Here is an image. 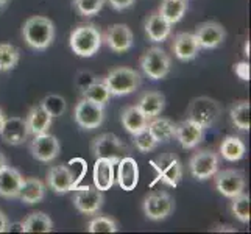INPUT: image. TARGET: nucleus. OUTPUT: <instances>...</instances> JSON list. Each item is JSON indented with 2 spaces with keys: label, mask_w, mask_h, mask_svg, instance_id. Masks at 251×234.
<instances>
[{
  "label": "nucleus",
  "mask_w": 251,
  "mask_h": 234,
  "mask_svg": "<svg viewBox=\"0 0 251 234\" xmlns=\"http://www.w3.org/2000/svg\"><path fill=\"white\" fill-rule=\"evenodd\" d=\"M220 166V155L214 150L203 149L192 155L189 159V172L195 180H209L215 175Z\"/></svg>",
  "instance_id": "obj_9"
},
{
  "label": "nucleus",
  "mask_w": 251,
  "mask_h": 234,
  "mask_svg": "<svg viewBox=\"0 0 251 234\" xmlns=\"http://www.w3.org/2000/svg\"><path fill=\"white\" fill-rule=\"evenodd\" d=\"M133 142H134V147L141 153H150L153 150H156V147L159 145L158 141L154 139L151 133L149 131V128H145L142 131L133 134Z\"/></svg>",
  "instance_id": "obj_38"
},
{
  "label": "nucleus",
  "mask_w": 251,
  "mask_h": 234,
  "mask_svg": "<svg viewBox=\"0 0 251 234\" xmlns=\"http://www.w3.org/2000/svg\"><path fill=\"white\" fill-rule=\"evenodd\" d=\"M95 80H97V77H95L92 72H89V71H81V72L76 74V77H75V86L83 92Z\"/></svg>",
  "instance_id": "obj_40"
},
{
  "label": "nucleus",
  "mask_w": 251,
  "mask_h": 234,
  "mask_svg": "<svg viewBox=\"0 0 251 234\" xmlns=\"http://www.w3.org/2000/svg\"><path fill=\"white\" fill-rule=\"evenodd\" d=\"M215 231H231V233H234L236 230L234 228H231V227H220V228H214Z\"/></svg>",
  "instance_id": "obj_45"
},
{
  "label": "nucleus",
  "mask_w": 251,
  "mask_h": 234,
  "mask_svg": "<svg viewBox=\"0 0 251 234\" xmlns=\"http://www.w3.org/2000/svg\"><path fill=\"white\" fill-rule=\"evenodd\" d=\"M106 0H74L76 13L84 17H92L101 11Z\"/></svg>",
  "instance_id": "obj_39"
},
{
  "label": "nucleus",
  "mask_w": 251,
  "mask_h": 234,
  "mask_svg": "<svg viewBox=\"0 0 251 234\" xmlns=\"http://www.w3.org/2000/svg\"><path fill=\"white\" fill-rule=\"evenodd\" d=\"M3 120H5V112L2 111V108H0V127H2Z\"/></svg>",
  "instance_id": "obj_46"
},
{
  "label": "nucleus",
  "mask_w": 251,
  "mask_h": 234,
  "mask_svg": "<svg viewBox=\"0 0 251 234\" xmlns=\"http://www.w3.org/2000/svg\"><path fill=\"white\" fill-rule=\"evenodd\" d=\"M89 233H117L119 225L114 219L108 217V215H97L88 223Z\"/></svg>",
  "instance_id": "obj_37"
},
{
  "label": "nucleus",
  "mask_w": 251,
  "mask_h": 234,
  "mask_svg": "<svg viewBox=\"0 0 251 234\" xmlns=\"http://www.w3.org/2000/svg\"><path fill=\"white\" fill-rule=\"evenodd\" d=\"M229 119L232 125L240 131H250V102H236L229 109Z\"/></svg>",
  "instance_id": "obj_32"
},
{
  "label": "nucleus",
  "mask_w": 251,
  "mask_h": 234,
  "mask_svg": "<svg viewBox=\"0 0 251 234\" xmlns=\"http://www.w3.org/2000/svg\"><path fill=\"white\" fill-rule=\"evenodd\" d=\"M103 80H105L111 95H114V97H124V95L133 94L139 89L142 83L141 74L136 69L125 66L111 69Z\"/></svg>",
  "instance_id": "obj_3"
},
{
  "label": "nucleus",
  "mask_w": 251,
  "mask_h": 234,
  "mask_svg": "<svg viewBox=\"0 0 251 234\" xmlns=\"http://www.w3.org/2000/svg\"><path fill=\"white\" fill-rule=\"evenodd\" d=\"M108 3L111 5L112 10L124 11V10H126V8H129L134 3V0H108Z\"/></svg>",
  "instance_id": "obj_42"
},
{
  "label": "nucleus",
  "mask_w": 251,
  "mask_h": 234,
  "mask_svg": "<svg viewBox=\"0 0 251 234\" xmlns=\"http://www.w3.org/2000/svg\"><path fill=\"white\" fill-rule=\"evenodd\" d=\"M30 131L25 119L22 117H5L2 127H0V137L8 145H21L28 139Z\"/></svg>",
  "instance_id": "obj_17"
},
{
  "label": "nucleus",
  "mask_w": 251,
  "mask_h": 234,
  "mask_svg": "<svg viewBox=\"0 0 251 234\" xmlns=\"http://www.w3.org/2000/svg\"><path fill=\"white\" fill-rule=\"evenodd\" d=\"M8 3V0H0V8H3Z\"/></svg>",
  "instance_id": "obj_48"
},
{
  "label": "nucleus",
  "mask_w": 251,
  "mask_h": 234,
  "mask_svg": "<svg viewBox=\"0 0 251 234\" xmlns=\"http://www.w3.org/2000/svg\"><path fill=\"white\" fill-rule=\"evenodd\" d=\"M46 192H47V184L44 181H41L39 178L34 177H28L24 178V183L19 192V200L25 205H38L46 198Z\"/></svg>",
  "instance_id": "obj_23"
},
{
  "label": "nucleus",
  "mask_w": 251,
  "mask_h": 234,
  "mask_svg": "<svg viewBox=\"0 0 251 234\" xmlns=\"http://www.w3.org/2000/svg\"><path fill=\"white\" fill-rule=\"evenodd\" d=\"M116 164L105 159V158H97L94 164V172H92V180H94V186L97 187L101 192L109 190L114 186L116 181V172H114Z\"/></svg>",
  "instance_id": "obj_21"
},
{
  "label": "nucleus",
  "mask_w": 251,
  "mask_h": 234,
  "mask_svg": "<svg viewBox=\"0 0 251 234\" xmlns=\"http://www.w3.org/2000/svg\"><path fill=\"white\" fill-rule=\"evenodd\" d=\"M51 119L49 116V112L41 106V103L36 106H33L27 117H25V122H27V127H28V131L31 136H38V134H42V133H47L49 128L51 127Z\"/></svg>",
  "instance_id": "obj_25"
},
{
  "label": "nucleus",
  "mask_w": 251,
  "mask_h": 234,
  "mask_svg": "<svg viewBox=\"0 0 251 234\" xmlns=\"http://www.w3.org/2000/svg\"><path fill=\"white\" fill-rule=\"evenodd\" d=\"M195 38L198 41L200 49H217L223 44V41L226 39V30L222 24L215 21H206L200 24L194 31Z\"/></svg>",
  "instance_id": "obj_16"
},
{
  "label": "nucleus",
  "mask_w": 251,
  "mask_h": 234,
  "mask_svg": "<svg viewBox=\"0 0 251 234\" xmlns=\"http://www.w3.org/2000/svg\"><path fill=\"white\" fill-rule=\"evenodd\" d=\"M200 46L195 38L194 33L189 31H181L175 34L172 42V52L179 61H192L200 53Z\"/></svg>",
  "instance_id": "obj_19"
},
{
  "label": "nucleus",
  "mask_w": 251,
  "mask_h": 234,
  "mask_svg": "<svg viewBox=\"0 0 251 234\" xmlns=\"http://www.w3.org/2000/svg\"><path fill=\"white\" fill-rule=\"evenodd\" d=\"M245 55L250 56V42H247V44H245Z\"/></svg>",
  "instance_id": "obj_47"
},
{
  "label": "nucleus",
  "mask_w": 251,
  "mask_h": 234,
  "mask_svg": "<svg viewBox=\"0 0 251 234\" xmlns=\"http://www.w3.org/2000/svg\"><path fill=\"white\" fill-rule=\"evenodd\" d=\"M214 183H215V189L219 192L226 197V198H232L239 194H242L245 190L247 181H245V173L237 169H223V170H217L215 172Z\"/></svg>",
  "instance_id": "obj_11"
},
{
  "label": "nucleus",
  "mask_w": 251,
  "mask_h": 234,
  "mask_svg": "<svg viewBox=\"0 0 251 234\" xmlns=\"http://www.w3.org/2000/svg\"><path fill=\"white\" fill-rule=\"evenodd\" d=\"M234 72L239 78H242L244 81H248L250 80V64L245 63V61H242L239 64H236L234 67Z\"/></svg>",
  "instance_id": "obj_41"
},
{
  "label": "nucleus",
  "mask_w": 251,
  "mask_h": 234,
  "mask_svg": "<svg viewBox=\"0 0 251 234\" xmlns=\"http://www.w3.org/2000/svg\"><path fill=\"white\" fill-rule=\"evenodd\" d=\"M145 34L151 42H164L172 33V24L167 22L159 14V11H153L145 21Z\"/></svg>",
  "instance_id": "obj_24"
},
{
  "label": "nucleus",
  "mask_w": 251,
  "mask_h": 234,
  "mask_svg": "<svg viewBox=\"0 0 251 234\" xmlns=\"http://www.w3.org/2000/svg\"><path fill=\"white\" fill-rule=\"evenodd\" d=\"M6 166H8V158L2 152H0V170H2L3 167H6Z\"/></svg>",
  "instance_id": "obj_44"
},
{
  "label": "nucleus",
  "mask_w": 251,
  "mask_h": 234,
  "mask_svg": "<svg viewBox=\"0 0 251 234\" xmlns=\"http://www.w3.org/2000/svg\"><path fill=\"white\" fill-rule=\"evenodd\" d=\"M175 209V200L169 192L164 190H156L145 195L142 202V211L145 217L153 222L166 220L169 215Z\"/></svg>",
  "instance_id": "obj_8"
},
{
  "label": "nucleus",
  "mask_w": 251,
  "mask_h": 234,
  "mask_svg": "<svg viewBox=\"0 0 251 234\" xmlns=\"http://www.w3.org/2000/svg\"><path fill=\"white\" fill-rule=\"evenodd\" d=\"M149 131L151 133V136L158 141V144H164L169 142L170 139L175 137V131H176V124L170 119L166 117H153L149 120Z\"/></svg>",
  "instance_id": "obj_27"
},
{
  "label": "nucleus",
  "mask_w": 251,
  "mask_h": 234,
  "mask_svg": "<svg viewBox=\"0 0 251 234\" xmlns=\"http://www.w3.org/2000/svg\"><path fill=\"white\" fill-rule=\"evenodd\" d=\"M74 190L75 195L72 198V202L74 206L76 208V211L86 215H92L95 212H99V209L103 206V202H105V197H103L101 190H99L95 186H76Z\"/></svg>",
  "instance_id": "obj_13"
},
{
  "label": "nucleus",
  "mask_w": 251,
  "mask_h": 234,
  "mask_svg": "<svg viewBox=\"0 0 251 234\" xmlns=\"http://www.w3.org/2000/svg\"><path fill=\"white\" fill-rule=\"evenodd\" d=\"M74 119L80 128L91 131V130L101 127L103 120H105V106H101L89 99L81 97L75 105Z\"/></svg>",
  "instance_id": "obj_10"
},
{
  "label": "nucleus",
  "mask_w": 251,
  "mask_h": 234,
  "mask_svg": "<svg viewBox=\"0 0 251 234\" xmlns=\"http://www.w3.org/2000/svg\"><path fill=\"white\" fill-rule=\"evenodd\" d=\"M41 106L49 112V116L51 119H55V117H61L64 114L67 109V103H66V99L61 97V95L49 94L41 100Z\"/></svg>",
  "instance_id": "obj_36"
},
{
  "label": "nucleus",
  "mask_w": 251,
  "mask_h": 234,
  "mask_svg": "<svg viewBox=\"0 0 251 234\" xmlns=\"http://www.w3.org/2000/svg\"><path fill=\"white\" fill-rule=\"evenodd\" d=\"M120 120H122V125L124 128L129 134H136L145 130L149 127V117H147L144 112L137 108V105H133V106H126L124 111H122V116H120Z\"/></svg>",
  "instance_id": "obj_26"
},
{
  "label": "nucleus",
  "mask_w": 251,
  "mask_h": 234,
  "mask_svg": "<svg viewBox=\"0 0 251 234\" xmlns=\"http://www.w3.org/2000/svg\"><path fill=\"white\" fill-rule=\"evenodd\" d=\"M21 228L22 233H51L53 231V220L46 212L34 211L21 222Z\"/></svg>",
  "instance_id": "obj_28"
},
{
  "label": "nucleus",
  "mask_w": 251,
  "mask_h": 234,
  "mask_svg": "<svg viewBox=\"0 0 251 234\" xmlns=\"http://www.w3.org/2000/svg\"><path fill=\"white\" fill-rule=\"evenodd\" d=\"M231 200V212L232 215L242 223H248L251 220V214H250V195L242 192L236 197L229 198Z\"/></svg>",
  "instance_id": "obj_35"
},
{
  "label": "nucleus",
  "mask_w": 251,
  "mask_h": 234,
  "mask_svg": "<svg viewBox=\"0 0 251 234\" xmlns=\"http://www.w3.org/2000/svg\"><path fill=\"white\" fill-rule=\"evenodd\" d=\"M8 230H10V220L3 211H0V233H6Z\"/></svg>",
  "instance_id": "obj_43"
},
{
  "label": "nucleus",
  "mask_w": 251,
  "mask_h": 234,
  "mask_svg": "<svg viewBox=\"0 0 251 234\" xmlns=\"http://www.w3.org/2000/svg\"><path fill=\"white\" fill-rule=\"evenodd\" d=\"M103 42L114 53H125L133 49L134 34L126 24H114L108 27L106 33L103 34Z\"/></svg>",
  "instance_id": "obj_15"
},
{
  "label": "nucleus",
  "mask_w": 251,
  "mask_h": 234,
  "mask_svg": "<svg viewBox=\"0 0 251 234\" xmlns=\"http://www.w3.org/2000/svg\"><path fill=\"white\" fill-rule=\"evenodd\" d=\"M91 152L95 159L105 158L117 164L124 156H128L131 153V149L114 133H103L99 134L97 137H94V141L91 144Z\"/></svg>",
  "instance_id": "obj_4"
},
{
  "label": "nucleus",
  "mask_w": 251,
  "mask_h": 234,
  "mask_svg": "<svg viewBox=\"0 0 251 234\" xmlns=\"http://www.w3.org/2000/svg\"><path fill=\"white\" fill-rule=\"evenodd\" d=\"M21 59V52L16 46L2 42L0 44V72H10Z\"/></svg>",
  "instance_id": "obj_34"
},
{
  "label": "nucleus",
  "mask_w": 251,
  "mask_h": 234,
  "mask_svg": "<svg viewBox=\"0 0 251 234\" xmlns=\"http://www.w3.org/2000/svg\"><path fill=\"white\" fill-rule=\"evenodd\" d=\"M222 114V106L217 100L211 97H195L187 106V119L194 120V122L200 124L204 130L212 127Z\"/></svg>",
  "instance_id": "obj_5"
},
{
  "label": "nucleus",
  "mask_w": 251,
  "mask_h": 234,
  "mask_svg": "<svg viewBox=\"0 0 251 234\" xmlns=\"http://www.w3.org/2000/svg\"><path fill=\"white\" fill-rule=\"evenodd\" d=\"M164 106H166V97H164V94L158 91L145 92L139 99V102H137V108H139L149 119L159 116Z\"/></svg>",
  "instance_id": "obj_29"
},
{
  "label": "nucleus",
  "mask_w": 251,
  "mask_h": 234,
  "mask_svg": "<svg viewBox=\"0 0 251 234\" xmlns=\"http://www.w3.org/2000/svg\"><path fill=\"white\" fill-rule=\"evenodd\" d=\"M158 11L164 19L173 25L179 22L183 19V16L186 14L187 0H162Z\"/></svg>",
  "instance_id": "obj_31"
},
{
  "label": "nucleus",
  "mask_w": 251,
  "mask_h": 234,
  "mask_svg": "<svg viewBox=\"0 0 251 234\" xmlns=\"http://www.w3.org/2000/svg\"><path fill=\"white\" fill-rule=\"evenodd\" d=\"M151 166L156 170V180L153 181L151 186L161 181L170 187H176L183 178V164L173 153H162L156 159L151 161Z\"/></svg>",
  "instance_id": "obj_7"
},
{
  "label": "nucleus",
  "mask_w": 251,
  "mask_h": 234,
  "mask_svg": "<svg viewBox=\"0 0 251 234\" xmlns=\"http://www.w3.org/2000/svg\"><path fill=\"white\" fill-rule=\"evenodd\" d=\"M103 44V33L94 24H81L71 31L69 47L76 56L91 58L100 50Z\"/></svg>",
  "instance_id": "obj_2"
},
{
  "label": "nucleus",
  "mask_w": 251,
  "mask_h": 234,
  "mask_svg": "<svg viewBox=\"0 0 251 234\" xmlns=\"http://www.w3.org/2000/svg\"><path fill=\"white\" fill-rule=\"evenodd\" d=\"M81 94H83L84 99H89L95 103H99V105H101V106H105L111 99V92H109L108 86H106L103 78L101 80L97 78V80H95L94 83H91Z\"/></svg>",
  "instance_id": "obj_33"
},
{
  "label": "nucleus",
  "mask_w": 251,
  "mask_h": 234,
  "mask_svg": "<svg viewBox=\"0 0 251 234\" xmlns=\"http://www.w3.org/2000/svg\"><path fill=\"white\" fill-rule=\"evenodd\" d=\"M139 66L145 77L150 80H164L172 69V59L169 53L161 47H151L141 56Z\"/></svg>",
  "instance_id": "obj_6"
},
{
  "label": "nucleus",
  "mask_w": 251,
  "mask_h": 234,
  "mask_svg": "<svg viewBox=\"0 0 251 234\" xmlns=\"http://www.w3.org/2000/svg\"><path fill=\"white\" fill-rule=\"evenodd\" d=\"M22 38L30 49L46 50L55 39V24L46 16H31L22 25Z\"/></svg>",
  "instance_id": "obj_1"
},
{
  "label": "nucleus",
  "mask_w": 251,
  "mask_h": 234,
  "mask_svg": "<svg viewBox=\"0 0 251 234\" xmlns=\"http://www.w3.org/2000/svg\"><path fill=\"white\" fill-rule=\"evenodd\" d=\"M220 156L229 162L240 161L247 153V145L239 136H226L220 144Z\"/></svg>",
  "instance_id": "obj_30"
},
{
  "label": "nucleus",
  "mask_w": 251,
  "mask_h": 234,
  "mask_svg": "<svg viewBox=\"0 0 251 234\" xmlns=\"http://www.w3.org/2000/svg\"><path fill=\"white\" fill-rule=\"evenodd\" d=\"M30 153L36 161L51 162L61 153V144H59L56 136L47 131L38 136H33V141L30 142Z\"/></svg>",
  "instance_id": "obj_12"
},
{
  "label": "nucleus",
  "mask_w": 251,
  "mask_h": 234,
  "mask_svg": "<svg viewBox=\"0 0 251 234\" xmlns=\"http://www.w3.org/2000/svg\"><path fill=\"white\" fill-rule=\"evenodd\" d=\"M46 184L55 194H67L78 186V181L69 164H59V166H51L49 169Z\"/></svg>",
  "instance_id": "obj_14"
},
{
  "label": "nucleus",
  "mask_w": 251,
  "mask_h": 234,
  "mask_svg": "<svg viewBox=\"0 0 251 234\" xmlns=\"http://www.w3.org/2000/svg\"><path fill=\"white\" fill-rule=\"evenodd\" d=\"M117 184L126 192H131L139 183V166L131 156H124L117 162V173H116Z\"/></svg>",
  "instance_id": "obj_20"
},
{
  "label": "nucleus",
  "mask_w": 251,
  "mask_h": 234,
  "mask_svg": "<svg viewBox=\"0 0 251 234\" xmlns=\"http://www.w3.org/2000/svg\"><path fill=\"white\" fill-rule=\"evenodd\" d=\"M24 183L22 173L8 164L0 170V197L3 198H17Z\"/></svg>",
  "instance_id": "obj_22"
},
{
  "label": "nucleus",
  "mask_w": 251,
  "mask_h": 234,
  "mask_svg": "<svg viewBox=\"0 0 251 234\" xmlns=\"http://www.w3.org/2000/svg\"><path fill=\"white\" fill-rule=\"evenodd\" d=\"M203 136H204V128L200 124L194 122V120L186 119L176 124L175 137L178 139L179 145L186 150L195 149L203 141Z\"/></svg>",
  "instance_id": "obj_18"
}]
</instances>
